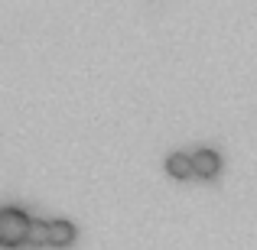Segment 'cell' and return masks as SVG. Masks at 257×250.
Masks as SVG:
<instances>
[{"instance_id": "4", "label": "cell", "mask_w": 257, "mask_h": 250, "mask_svg": "<svg viewBox=\"0 0 257 250\" xmlns=\"http://www.w3.org/2000/svg\"><path fill=\"white\" fill-rule=\"evenodd\" d=\"M166 169H170L176 179H186L189 172H195L192 156H186V153H170V159H166Z\"/></svg>"}, {"instance_id": "2", "label": "cell", "mask_w": 257, "mask_h": 250, "mask_svg": "<svg viewBox=\"0 0 257 250\" xmlns=\"http://www.w3.org/2000/svg\"><path fill=\"white\" fill-rule=\"evenodd\" d=\"M192 166H195V175H202V179H212L215 172H218L221 159L215 150H208V146H202V150L192 153Z\"/></svg>"}, {"instance_id": "5", "label": "cell", "mask_w": 257, "mask_h": 250, "mask_svg": "<svg viewBox=\"0 0 257 250\" xmlns=\"http://www.w3.org/2000/svg\"><path fill=\"white\" fill-rule=\"evenodd\" d=\"M49 234H52V221H33V227H30V244H49Z\"/></svg>"}, {"instance_id": "3", "label": "cell", "mask_w": 257, "mask_h": 250, "mask_svg": "<svg viewBox=\"0 0 257 250\" xmlns=\"http://www.w3.org/2000/svg\"><path fill=\"white\" fill-rule=\"evenodd\" d=\"M75 240V224L72 221H52V234H49V244L65 247Z\"/></svg>"}, {"instance_id": "1", "label": "cell", "mask_w": 257, "mask_h": 250, "mask_svg": "<svg viewBox=\"0 0 257 250\" xmlns=\"http://www.w3.org/2000/svg\"><path fill=\"white\" fill-rule=\"evenodd\" d=\"M30 227H33V221L26 218L20 208H4V211H0V244L17 247L20 240L30 237Z\"/></svg>"}]
</instances>
